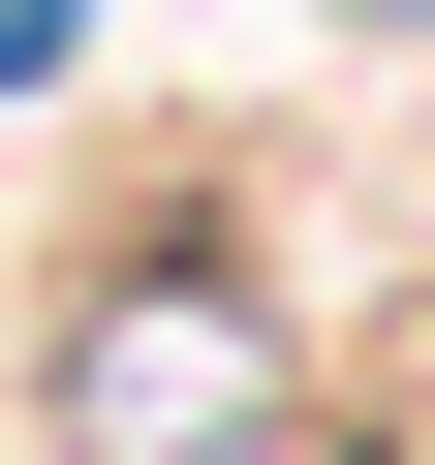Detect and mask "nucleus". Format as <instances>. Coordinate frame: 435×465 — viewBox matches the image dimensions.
<instances>
[{
    "instance_id": "1",
    "label": "nucleus",
    "mask_w": 435,
    "mask_h": 465,
    "mask_svg": "<svg viewBox=\"0 0 435 465\" xmlns=\"http://www.w3.org/2000/svg\"><path fill=\"white\" fill-rule=\"evenodd\" d=\"M218 465H342V434H280V403H249V434H218Z\"/></svg>"
},
{
    "instance_id": "2",
    "label": "nucleus",
    "mask_w": 435,
    "mask_h": 465,
    "mask_svg": "<svg viewBox=\"0 0 435 465\" xmlns=\"http://www.w3.org/2000/svg\"><path fill=\"white\" fill-rule=\"evenodd\" d=\"M342 32H435V0H342Z\"/></svg>"
}]
</instances>
